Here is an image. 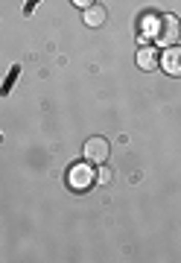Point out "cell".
<instances>
[{"label":"cell","instance_id":"3957f363","mask_svg":"<svg viewBox=\"0 0 181 263\" xmlns=\"http://www.w3.org/2000/svg\"><path fill=\"white\" fill-rule=\"evenodd\" d=\"M94 164H76V167H70L67 173V184L73 190H88L91 187V181H94Z\"/></svg>","mask_w":181,"mask_h":263},{"label":"cell","instance_id":"7a4b0ae2","mask_svg":"<svg viewBox=\"0 0 181 263\" xmlns=\"http://www.w3.org/2000/svg\"><path fill=\"white\" fill-rule=\"evenodd\" d=\"M111 155V143L105 141V138H91L85 143V161L88 164H105Z\"/></svg>","mask_w":181,"mask_h":263},{"label":"cell","instance_id":"5b68a950","mask_svg":"<svg viewBox=\"0 0 181 263\" xmlns=\"http://www.w3.org/2000/svg\"><path fill=\"white\" fill-rule=\"evenodd\" d=\"M137 67L140 70H158L161 67V53H158V47H140L137 50Z\"/></svg>","mask_w":181,"mask_h":263},{"label":"cell","instance_id":"8992f818","mask_svg":"<svg viewBox=\"0 0 181 263\" xmlns=\"http://www.w3.org/2000/svg\"><path fill=\"white\" fill-rule=\"evenodd\" d=\"M105 18H108V12H105V6H99V3H94V6H88V9H85V24L91 29L103 27Z\"/></svg>","mask_w":181,"mask_h":263},{"label":"cell","instance_id":"277c9868","mask_svg":"<svg viewBox=\"0 0 181 263\" xmlns=\"http://www.w3.org/2000/svg\"><path fill=\"white\" fill-rule=\"evenodd\" d=\"M161 70H167L170 76H181V47H167L161 53Z\"/></svg>","mask_w":181,"mask_h":263},{"label":"cell","instance_id":"52a82bcc","mask_svg":"<svg viewBox=\"0 0 181 263\" xmlns=\"http://www.w3.org/2000/svg\"><path fill=\"white\" fill-rule=\"evenodd\" d=\"M96 179H99V181H103V184H108V181H111V170H99V176H96Z\"/></svg>","mask_w":181,"mask_h":263},{"label":"cell","instance_id":"ba28073f","mask_svg":"<svg viewBox=\"0 0 181 263\" xmlns=\"http://www.w3.org/2000/svg\"><path fill=\"white\" fill-rule=\"evenodd\" d=\"M73 6H79V9H88V6H94L96 0H70Z\"/></svg>","mask_w":181,"mask_h":263},{"label":"cell","instance_id":"6da1fadb","mask_svg":"<svg viewBox=\"0 0 181 263\" xmlns=\"http://www.w3.org/2000/svg\"><path fill=\"white\" fill-rule=\"evenodd\" d=\"M181 38V24L175 15H164L161 18V27H158V41H161V47H172V44H178Z\"/></svg>","mask_w":181,"mask_h":263}]
</instances>
